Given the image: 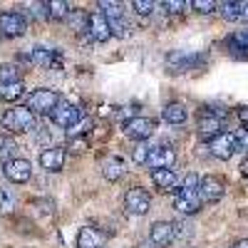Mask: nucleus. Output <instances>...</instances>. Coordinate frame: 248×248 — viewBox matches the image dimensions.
<instances>
[{
	"instance_id": "1",
	"label": "nucleus",
	"mask_w": 248,
	"mask_h": 248,
	"mask_svg": "<svg viewBox=\"0 0 248 248\" xmlns=\"http://www.w3.org/2000/svg\"><path fill=\"white\" fill-rule=\"evenodd\" d=\"M3 129L13 132V134H25L35 129V112L25 105V107H13L3 114Z\"/></svg>"
},
{
	"instance_id": "2",
	"label": "nucleus",
	"mask_w": 248,
	"mask_h": 248,
	"mask_svg": "<svg viewBox=\"0 0 248 248\" xmlns=\"http://www.w3.org/2000/svg\"><path fill=\"white\" fill-rule=\"evenodd\" d=\"M57 105H60V94L55 90H47V87H40L28 97V107L35 114H52L57 109Z\"/></svg>"
},
{
	"instance_id": "3",
	"label": "nucleus",
	"mask_w": 248,
	"mask_h": 248,
	"mask_svg": "<svg viewBox=\"0 0 248 248\" xmlns=\"http://www.w3.org/2000/svg\"><path fill=\"white\" fill-rule=\"evenodd\" d=\"M124 209H127V214H132V216L149 214V209H152V196H149V191L141 189V186H134V189H129L127 194H124Z\"/></svg>"
},
{
	"instance_id": "4",
	"label": "nucleus",
	"mask_w": 248,
	"mask_h": 248,
	"mask_svg": "<svg viewBox=\"0 0 248 248\" xmlns=\"http://www.w3.org/2000/svg\"><path fill=\"white\" fill-rule=\"evenodd\" d=\"M209 152L214 159H221V161H229L236 152H238V144H236V134L231 132H221L216 139L209 141Z\"/></svg>"
},
{
	"instance_id": "5",
	"label": "nucleus",
	"mask_w": 248,
	"mask_h": 248,
	"mask_svg": "<svg viewBox=\"0 0 248 248\" xmlns=\"http://www.w3.org/2000/svg\"><path fill=\"white\" fill-rule=\"evenodd\" d=\"M50 117L57 127H65V129H72L77 122H82V112H79L77 105H72V102H60L57 109Z\"/></svg>"
},
{
	"instance_id": "6",
	"label": "nucleus",
	"mask_w": 248,
	"mask_h": 248,
	"mask_svg": "<svg viewBox=\"0 0 248 248\" xmlns=\"http://www.w3.org/2000/svg\"><path fill=\"white\" fill-rule=\"evenodd\" d=\"M154 119L149 117H132L127 124H124V134H127L129 139L134 141H144V139H149L154 134Z\"/></svg>"
},
{
	"instance_id": "7",
	"label": "nucleus",
	"mask_w": 248,
	"mask_h": 248,
	"mask_svg": "<svg viewBox=\"0 0 248 248\" xmlns=\"http://www.w3.org/2000/svg\"><path fill=\"white\" fill-rule=\"evenodd\" d=\"M174 209L181 211V214H196V211L201 209L199 189H186V186H181V191H179L176 199H174Z\"/></svg>"
},
{
	"instance_id": "8",
	"label": "nucleus",
	"mask_w": 248,
	"mask_h": 248,
	"mask_svg": "<svg viewBox=\"0 0 248 248\" xmlns=\"http://www.w3.org/2000/svg\"><path fill=\"white\" fill-rule=\"evenodd\" d=\"M87 35L94 40V43H107V40L112 37V28H109V20L105 17V13H92L90 15Z\"/></svg>"
},
{
	"instance_id": "9",
	"label": "nucleus",
	"mask_w": 248,
	"mask_h": 248,
	"mask_svg": "<svg viewBox=\"0 0 248 248\" xmlns=\"http://www.w3.org/2000/svg\"><path fill=\"white\" fill-rule=\"evenodd\" d=\"M5 176L13 181V184H25L30 181L32 176V164L28 159H10L5 164Z\"/></svg>"
},
{
	"instance_id": "10",
	"label": "nucleus",
	"mask_w": 248,
	"mask_h": 248,
	"mask_svg": "<svg viewBox=\"0 0 248 248\" xmlns=\"http://www.w3.org/2000/svg\"><path fill=\"white\" fill-rule=\"evenodd\" d=\"M176 161V152L171 149V147H154L152 152H149V161H147V167L152 169V171H156V169H171V164Z\"/></svg>"
},
{
	"instance_id": "11",
	"label": "nucleus",
	"mask_w": 248,
	"mask_h": 248,
	"mask_svg": "<svg viewBox=\"0 0 248 248\" xmlns=\"http://www.w3.org/2000/svg\"><path fill=\"white\" fill-rule=\"evenodd\" d=\"M99 8H102V13H105V17L109 20L112 35H124L127 25H124V10H122V5H119V3H107V0H102Z\"/></svg>"
},
{
	"instance_id": "12",
	"label": "nucleus",
	"mask_w": 248,
	"mask_h": 248,
	"mask_svg": "<svg viewBox=\"0 0 248 248\" xmlns=\"http://www.w3.org/2000/svg\"><path fill=\"white\" fill-rule=\"evenodd\" d=\"M0 30H3L5 37H20L28 30V20L20 13H3V17H0Z\"/></svg>"
},
{
	"instance_id": "13",
	"label": "nucleus",
	"mask_w": 248,
	"mask_h": 248,
	"mask_svg": "<svg viewBox=\"0 0 248 248\" xmlns=\"http://www.w3.org/2000/svg\"><path fill=\"white\" fill-rule=\"evenodd\" d=\"M77 248H107V233L92 229V226H85L77 233Z\"/></svg>"
},
{
	"instance_id": "14",
	"label": "nucleus",
	"mask_w": 248,
	"mask_h": 248,
	"mask_svg": "<svg viewBox=\"0 0 248 248\" xmlns=\"http://www.w3.org/2000/svg\"><path fill=\"white\" fill-rule=\"evenodd\" d=\"M199 196H201V201H218L221 196H223V181L218 179V176H203L201 181H199Z\"/></svg>"
},
{
	"instance_id": "15",
	"label": "nucleus",
	"mask_w": 248,
	"mask_h": 248,
	"mask_svg": "<svg viewBox=\"0 0 248 248\" xmlns=\"http://www.w3.org/2000/svg\"><path fill=\"white\" fill-rule=\"evenodd\" d=\"M196 132H199V137L201 139H216L218 134H221V119L216 117V114H199V122H196Z\"/></svg>"
},
{
	"instance_id": "16",
	"label": "nucleus",
	"mask_w": 248,
	"mask_h": 248,
	"mask_svg": "<svg viewBox=\"0 0 248 248\" xmlns=\"http://www.w3.org/2000/svg\"><path fill=\"white\" fill-rule=\"evenodd\" d=\"M174 238H176V226L169 221H156L149 231V241L154 246H169Z\"/></svg>"
},
{
	"instance_id": "17",
	"label": "nucleus",
	"mask_w": 248,
	"mask_h": 248,
	"mask_svg": "<svg viewBox=\"0 0 248 248\" xmlns=\"http://www.w3.org/2000/svg\"><path fill=\"white\" fill-rule=\"evenodd\" d=\"M65 156L67 154L62 147H47L40 154V164H43V169H47V171H60L65 167Z\"/></svg>"
},
{
	"instance_id": "18",
	"label": "nucleus",
	"mask_w": 248,
	"mask_h": 248,
	"mask_svg": "<svg viewBox=\"0 0 248 248\" xmlns=\"http://www.w3.org/2000/svg\"><path fill=\"white\" fill-rule=\"evenodd\" d=\"M196 62H201L196 55H189V52H171V55H167V67L171 70V72H186V70H191Z\"/></svg>"
},
{
	"instance_id": "19",
	"label": "nucleus",
	"mask_w": 248,
	"mask_h": 248,
	"mask_svg": "<svg viewBox=\"0 0 248 248\" xmlns=\"http://www.w3.org/2000/svg\"><path fill=\"white\" fill-rule=\"evenodd\" d=\"M124 171H127V164H124L119 156H109L102 161V174H105L107 181H117L124 176Z\"/></svg>"
},
{
	"instance_id": "20",
	"label": "nucleus",
	"mask_w": 248,
	"mask_h": 248,
	"mask_svg": "<svg viewBox=\"0 0 248 248\" xmlns=\"http://www.w3.org/2000/svg\"><path fill=\"white\" fill-rule=\"evenodd\" d=\"M161 117H164V122H169V124H181V122H186L189 112H186V107L179 105V102H169V105L161 109Z\"/></svg>"
},
{
	"instance_id": "21",
	"label": "nucleus",
	"mask_w": 248,
	"mask_h": 248,
	"mask_svg": "<svg viewBox=\"0 0 248 248\" xmlns=\"http://www.w3.org/2000/svg\"><path fill=\"white\" fill-rule=\"evenodd\" d=\"M52 57H55V50L52 47H35V50H30L28 52V60L32 62V65H37V67H50L52 65Z\"/></svg>"
},
{
	"instance_id": "22",
	"label": "nucleus",
	"mask_w": 248,
	"mask_h": 248,
	"mask_svg": "<svg viewBox=\"0 0 248 248\" xmlns=\"http://www.w3.org/2000/svg\"><path fill=\"white\" fill-rule=\"evenodd\" d=\"M65 20L70 23V28H72L75 32H87V28H90V15H87L85 10H79V8L70 10V15H67Z\"/></svg>"
},
{
	"instance_id": "23",
	"label": "nucleus",
	"mask_w": 248,
	"mask_h": 248,
	"mask_svg": "<svg viewBox=\"0 0 248 248\" xmlns=\"http://www.w3.org/2000/svg\"><path fill=\"white\" fill-rule=\"evenodd\" d=\"M152 181L159 186V189L169 191V189L176 186V174L171 169H156V171H152Z\"/></svg>"
},
{
	"instance_id": "24",
	"label": "nucleus",
	"mask_w": 248,
	"mask_h": 248,
	"mask_svg": "<svg viewBox=\"0 0 248 248\" xmlns=\"http://www.w3.org/2000/svg\"><path fill=\"white\" fill-rule=\"evenodd\" d=\"M25 92L23 82H13V85H3V92H0V97H3V102H15L20 99Z\"/></svg>"
},
{
	"instance_id": "25",
	"label": "nucleus",
	"mask_w": 248,
	"mask_h": 248,
	"mask_svg": "<svg viewBox=\"0 0 248 248\" xmlns=\"http://www.w3.org/2000/svg\"><path fill=\"white\" fill-rule=\"evenodd\" d=\"M47 13L52 20H60V17H67L70 15V5L62 3V0H50L47 3Z\"/></svg>"
},
{
	"instance_id": "26",
	"label": "nucleus",
	"mask_w": 248,
	"mask_h": 248,
	"mask_svg": "<svg viewBox=\"0 0 248 248\" xmlns=\"http://www.w3.org/2000/svg\"><path fill=\"white\" fill-rule=\"evenodd\" d=\"M0 77H3V85H13V82H20V70L17 65H3V70H0Z\"/></svg>"
},
{
	"instance_id": "27",
	"label": "nucleus",
	"mask_w": 248,
	"mask_h": 248,
	"mask_svg": "<svg viewBox=\"0 0 248 248\" xmlns=\"http://www.w3.org/2000/svg\"><path fill=\"white\" fill-rule=\"evenodd\" d=\"M149 147H147V144H144V141H139L137 144V147H134V152H132V161L134 164H147L149 161Z\"/></svg>"
},
{
	"instance_id": "28",
	"label": "nucleus",
	"mask_w": 248,
	"mask_h": 248,
	"mask_svg": "<svg viewBox=\"0 0 248 248\" xmlns=\"http://www.w3.org/2000/svg\"><path fill=\"white\" fill-rule=\"evenodd\" d=\"M90 127H92V122H90V119H82V122H77V124H75L72 129H67V137H70V139L85 137V132H87Z\"/></svg>"
},
{
	"instance_id": "29",
	"label": "nucleus",
	"mask_w": 248,
	"mask_h": 248,
	"mask_svg": "<svg viewBox=\"0 0 248 248\" xmlns=\"http://www.w3.org/2000/svg\"><path fill=\"white\" fill-rule=\"evenodd\" d=\"M223 17L226 20H238L241 17V3H223Z\"/></svg>"
},
{
	"instance_id": "30",
	"label": "nucleus",
	"mask_w": 248,
	"mask_h": 248,
	"mask_svg": "<svg viewBox=\"0 0 248 248\" xmlns=\"http://www.w3.org/2000/svg\"><path fill=\"white\" fill-rule=\"evenodd\" d=\"M132 8H134L139 15H152V13H154V3H152V0H134Z\"/></svg>"
},
{
	"instance_id": "31",
	"label": "nucleus",
	"mask_w": 248,
	"mask_h": 248,
	"mask_svg": "<svg viewBox=\"0 0 248 248\" xmlns=\"http://www.w3.org/2000/svg\"><path fill=\"white\" fill-rule=\"evenodd\" d=\"M231 45L238 47V50H248V30H238V32L231 37Z\"/></svg>"
},
{
	"instance_id": "32",
	"label": "nucleus",
	"mask_w": 248,
	"mask_h": 248,
	"mask_svg": "<svg viewBox=\"0 0 248 248\" xmlns=\"http://www.w3.org/2000/svg\"><path fill=\"white\" fill-rule=\"evenodd\" d=\"M191 8H196L199 13H214L216 3H214V0H194V3H191Z\"/></svg>"
},
{
	"instance_id": "33",
	"label": "nucleus",
	"mask_w": 248,
	"mask_h": 248,
	"mask_svg": "<svg viewBox=\"0 0 248 248\" xmlns=\"http://www.w3.org/2000/svg\"><path fill=\"white\" fill-rule=\"evenodd\" d=\"M15 152V141L10 139V137H3V152H0V154H3V161L8 164L10 161V154Z\"/></svg>"
},
{
	"instance_id": "34",
	"label": "nucleus",
	"mask_w": 248,
	"mask_h": 248,
	"mask_svg": "<svg viewBox=\"0 0 248 248\" xmlns=\"http://www.w3.org/2000/svg\"><path fill=\"white\" fill-rule=\"evenodd\" d=\"M236 144H238V152H246L248 154V129H241L236 134Z\"/></svg>"
},
{
	"instance_id": "35",
	"label": "nucleus",
	"mask_w": 248,
	"mask_h": 248,
	"mask_svg": "<svg viewBox=\"0 0 248 248\" xmlns=\"http://www.w3.org/2000/svg\"><path fill=\"white\" fill-rule=\"evenodd\" d=\"M164 8H167V13H179L181 8H191V3H176V0H171V3H164Z\"/></svg>"
},
{
	"instance_id": "36",
	"label": "nucleus",
	"mask_w": 248,
	"mask_h": 248,
	"mask_svg": "<svg viewBox=\"0 0 248 248\" xmlns=\"http://www.w3.org/2000/svg\"><path fill=\"white\" fill-rule=\"evenodd\" d=\"M174 226H176V236H184V238H186V236H191V233H194L189 223H174Z\"/></svg>"
},
{
	"instance_id": "37",
	"label": "nucleus",
	"mask_w": 248,
	"mask_h": 248,
	"mask_svg": "<svg viewBox=\"0 0 248 248\" xmlns=\"http://www.w3.org/2000/svg\"><path fill=\"white\" fill-rule=\"evenodd\" d=\"M87 147V141H85V137H77V139H72V152H82Z\"/></svg>"
},
{
	"instance_id": "38",
	"label": "nucleus",
	"mask_w": 248,
	"mask_h": 248,
	"mask_svg": "<svg viewBox=\"0 0 248 248\" xmlns=\"http://www.w3.org/2000/svg\"><path fill=\"white\" fill-rule=\"evenodd\" d=\"M10 209H13V199H10V196H8V194H3V211H5V214H8V211H10Z\"/></svg>"
},
{
	"instance_id": "39",
	"label": "nucleus",
	"mask_w": 248,
	"mask_h": 248,
	"mask_svg": "<svg viewBox=\"0 0 248 248\" xmlns=\"http://www.w3.org/2000/svg\"><path fill=\"white\" fill-rule=\"evenodd\" d=\"M238 119H241L243 124H248V107H241V109H238Z\"/></svg>"
},
{
	"instance_id": "40",
	"label": "nucleus",
	"mask_w": 248,
	"mask_h": 248,
	"mask_svg": "<svg viewBox=\"0 0 248 248\" xmlns=\"http://www.w3.org/2000/svg\"><path fill=\"white\" fill-rule=\"evenodd\" d=\"M241 17L248 20V3H241Z\"/></svg>"
},
{
	"instance_id": "41",
	"label": "nucleus",
	"mask_w": 248,
	"mask_h": 248,
	"mask_svg": "<svg viewBox=\"0 0 248 248\" xmlns=\"http://www.w3.org/2000/svg\"><path fill=\"white\" fill-rule=\"evenodd\" d=\"M137 248H156L152 241H141V243H137Z\"/></svg>"
},
{
	"instance_id": "42",
	"label": "nucleus",
	"mask_w": 248,
	"mask_h": 248,
	"mask_svg": "<svg viewBox=\"0 0 248 248\" xmlns=\"http://www.w3.org/2000/svg\"><path fill=\"white\" fill-rule=\"evenodd\" d=\"M241 171H243V176H248V159L241 164Z\"/></svg>"
},
{
	"instance_id": "43",
	"label": "nucleus",
	"mask_w": 248,
	"mask_h": 248,
	"mask_svg": "<svg viewBox=\"0 0 248 248\" xmlns=\"http://www.w3.org/2000/svg\"><path fill=\"white\" fill-rule=\"evenodd\" d=\"M233 248H248V241H246V238H243V241H238V243H236V246H233Z\"/></svg>"
}]
</instances>
